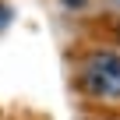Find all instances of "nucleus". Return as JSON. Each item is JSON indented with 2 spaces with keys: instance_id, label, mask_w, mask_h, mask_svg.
<instances>
[{
  "instance_id": "obj_1",
  "label": "nucleus",
  "mask_w": 120,
  "mask_h": 120,
  "mask_svg": "<svg viewBox=\"0 0 120 120\" xmlns=\"http://www.w3.org/2000/svg\"><path fill=\"white\" fill-rule=\"evenodd\" d=\"M78 92L102 106H120V49L95 46L88 49L74 67Z\"/></svg>"
},
{
  "instance_id": "obj_2",
  "label": "nucleus",
  "mask_w": 120,
  "mask_h": 120,
  "mask_svg": "<svg viewBox=\"0 0 120 120\" xmlns=\"http://www.w3.org/2000/svg\"><path fill=\"white\" fill-rule=\"evenodd\" d=\"M11 21H14V7H11V4H4V0H0V32H4V28H7Z\"/></svg>"
},
{
  "instance_id": "obj_3",
  "label": "nucleus",
  "mask_w": 120,
  "mask_h": 120,
  "mask_svg": "<svg viewBox=\"0 0 120 120\" xmlns=\"http://www.w3.org/2000/svg\"><path fill=\"white\" fill-rule=\"evenodd\" d=\"M60 4H64L67 11H85V7H88V0H60Z\"/></svg>"
},
{
  "instance_id": "obj_4",
  "label": "nucleus",
  "mask_w": 120,
  "mask_h": 120,
  "mask_svg": "<svg viewBox=\"0 0 120 120\" xmlns=\"http://www.w3.org/2000/svg\"><path fill=\"white\" fill-rule=\"evenodd\" d=\"M102 120H120V116H102Z\"/></svg>"
},
{
  "instance_id": "obj_5",
  "label": "nucleus",
  "mask_w": 120,
  "mask_h": 120,
  "mask_svg": "<svg viewBox=\"0 0 120 120\" xmlns=\"http://www.w3.org/2000/svg\"><path fill=\"white\" fill-rule=\"evenodd\" d=\"M116 39H120V28H116Z\"/></svg>"
}]
</instances>
